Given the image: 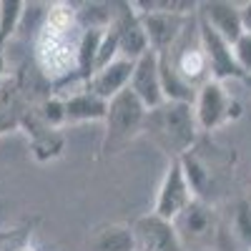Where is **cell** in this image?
<instances>
[{"instance_id": "6da1fadb", "label": "cell", "mask_w": 251, "mask_h": 251, "mask_svg": "<svg viewBox=\"0 0 251 251\" xmlns=\"http://www.w3.org/2000/svg\"><path fill=\"white\" fill-rule=\"evenodd\" d=\"M143 133L166 153L169 161L188 156L201 133L194 113V103L166 100L158 108H151L146 113Z\"/></svg>"}, {"instance_id": "7a4b0ae2", "label": "cell", "mask_w": 251, "mask_h": 251, "mask_svg": "<svg viewBox=\"0 0 251 251\" xmlns=\"http://www.w3.org/2000/svg\"><path fill=\"white\" fill-rule=\"evenodd\" d=\"M149 108L131 93L123 91L113 100H108V113H106V128H103L100 141V158L118 156L126 146L133 143L143 133V123Z\"/></svg>"}, {"instance_id": "3957f363", "label": "cell", "mask_w": 251, "mask_h": 251, "mask_svg": "<svg viewBox=\"0 0 251 251\" xmlns=\"http://www.w3.org/2000/svg\"><path fill=\"white\" fill-rule=\"evenodd\" d=\"M194 113L201 131H216L241 116V103L228 93L226 83L208 80L196 91Z\"/></svg>"}, {"instance_id": "277c9868", "label": "cell", "mask_w": 251, "mask_h": 251, "mask_svg": "<svg viewBox=\"0 0 251 251\" xmlns=\"http://www.w3.org/2000/svg\"><path fill=\"white\" fill-rule=\"evenodd\" d=\"M174 228H176V234H178L186 251H201L216 241L219 219H216L214 206H208L199 196L174 219Z\"/></svg>"}, {"instance_id": "5b68a950", "label": "cell", "mask_w": 251, "mask_h": 251, "mask_svg": "<svg viewBox=\"0 0 251 251\" xmlns=\"http://www.w3.org/2000/svg\"><path fill=\"white\" fill-rule=\"evenodd\" d=\"M196 196L191 181H188L186 176V169L181 158H174L169 161V166H166V174L158 183V191H156V201H153V208L151 211L166 221H174L183 208L191 203Z\"/></svg>"}, {"instance_id": "8992f818", "label": "cell", "mask_w": 251, "mask_h": 251, "mask_svg": "<svg viewBox=\"0 0 251 251\" xmlns=\"http://www.w3.org/2000/svg\"><path fill=\"white\" fill-rule=\"evenodd\" d=\"M113 30L118 35V46H121V58L126 60H138L151 50L149 46V35L143 30L141 15L133 8V3H113Z\"/></svg>"}, {"instance_id": "52a82bcc", "label": "cell", "mask_w": 251, "mask_h": 251, "mask_svg": "<svg viewBox=\"0 0 251 251\" xmlns=\"http://www.w3.org/2000/svg\"><path fill=\"white\" fill-rule=\"evenodd\" d=\"M131 231L136 251H186L174 228V221H166L153 211L138 216L131 224Z\"/></svg>"}, {"instance_id": "ba28073f", "label": "cell", "mask_w": 251, "mask_h": 251, "mask_svg": "<svg viewBox=\"0 0 251 251\" xmlns=\"http://www.w3.org/2000/svg\"><path fill=\"white\" fill-rule=\"evenodd\" d=\"M199 35H201V46L208 60V71H211V80L226 83V80H244V73L239 68V63L234 58V46L211 30L203 20L199 18Z\"/></svg>"}, {"instance_id": "9c48e42d", "label": "cell", "mask_w": 251, "mask_h": 251, "mask_svg": "<svg viewBox=\"0 0 251 251\" xmlns=\"http://www.w3.org/2000/svg\"><path fill=\"white\" fill-rule=\"evenodd\" d=\"M128 91L143 103L146 108H158L161 103H166L163 86H161V73H158V58L153 50L141 55L133 63V75H131V86Z\"/></svg>"}, {"instance_id": "30bf717a", "label": "cell", "mask_w": 251, "mask_h": 251, "mask_svg": "<svg viewBox=\"0 0 251 251\" xmlns=\"http://www.w3.org/2000/svg\"><path fill=\"white\" fill-rule=\"evenodd\" d=\"M141 15V23L143 30L149 35V46L156 55L171 50L174 43L178 40V35L183 33L188 18L183 15H174V13H163V10H149V13H138Z\"/></svg>"}, {"instance_id": "8fae6325", "label": "cell", "mask_w": 251, "mask_h": 251, "mask_svg": "<svg viewBox=\"0 0 251 251\" xmlns=\"http://www.w3.org/2000/svg\"><path fill=\"white\" fill-rule=\"evenodd\" d=\"M199 18L231 46L244 35L241 5H236V3H228V0H208V3H199Z\"/></svg>"}, {"instance_id": "7c38bea8", "label": "cell", "mask_w": 251, "mask_h": 251, "mask_svg": "<svg viewBox=\"0 0 251 251\" xmlns=\"http://www.w3.org/2000/svg\"><path fill=\"white\" fill-rule=\"evenodd\" d=\"M131 75H133V60L118 58V60L111 63V66L100 68V71L86 83V88H88L91 93L100 96L103 100H113L118 93L128 91Z\"/></svg>"}, {"instance_id": "4fadbf2b", "label": "cell", "mask_w": 251, "mask_h": 251, "mask_svg": "<svg viewBox=\"0 0 251 251\" xmlns=\"http://www.w3.org/2000/svg\"><path fill=\"white\" fill-rule=\"evenodd\" d=\"M86 251H136L128 224H98L86 236Z\"/></svg>"}, {"instance_id": "5bb4252c", "label": "cell", "mask_w": 251, "mask_h": 251, "mask_svg": "<svg viewBox=\"0 0 251 251\" xmlns=\"http://www.w3.org/2000/svg\"><path fill=\"white\" fill-rule=\"evenodd\" d=\"M66 98V126L68 123H88V121H106L108 100L91 93L88 88H78Z\"/></svg>"}, {"instance_id": "9a60e30c", "label": "cell", "mask_w": 251, "mask_h": 251, "mask_svg": "<svg viewBox=\"0 0 251 251\" xmlns=\"http://www.w3.org/2000/svg\"><path fill=\"white\" fill-rule=\"evenodd\" d=\"M28 106L30 103L23 98L15 78H8L0 88V136L20 128V118H23V111Z\"/></svg>"}, {"instance_id": "2e32d148", "label": "cell", "mask_w": 251, "mask_h": 251, "mask_svg": "<svg viewBox=\"0 0 251 251\" xmlns=\"http://www.w3.org/2000/svg\"><path fill=\"white\" fill-rule=\"evenodd\" d=\"M106 28H86L80 30L78 38V55H75V80L80 86L96 75V66H98V48H100V38Z\"/></svg>"}, {"instance_id": "e0dca14e", "label": "cell", "mask_w": 251, "mask_h": 251, "mask_svg": "<svg viewBox=\"0 0 251 251\" xmlns=\"http://www.w3.org/2000/svg\"><path fill=\"white\" fill-rule=\"evenodd\" d=\"M25 8L28 5L20 3V0H0V50H5L10 38L18 33Z\"/></svg>"}, {"instance_id": "ac0fdd59", "label": "cell", "mask_w": 251, "mask_h": 251, "mask_svg": "<svg viewBox=\"0 0 251 251\" xmlns=\"http://www.w3.org/2000/svg\"><path fill=\"white\" fill-rule=\"evenodd\" d=\"M33 108H35L38 118L43 121L48 128L60 131L63 126H66V98H63L60 93H50V96H46L40 103H35Z\"/></svg>"}, {"instance_id": "d6986e66", "label": "cell", "mask_w": 251, "mask_h": 251, "mask_svg": "<svg viewBox=\"0 0 251 251\" xmlns=\"http://www.w3.org/2000/svg\"><path fill=\"white\" fill-rule=\"evenodd\" d=\"M46 28L50 30H58V33H71V30H78V10L75 5L71 3H53L48 5L46 10Z\"/></svg>"}, {"instance_id": "ffe728a7", "label": "cell", "mask_w": 251, "mask_h": 251, "mask_svg": "<svg viewBox=\"0 0 251 251\" xmlns=\"http://www.w3.org/2000/svg\"><path fill=\"white\" fill-rule=\"evenodd\" d=\"M231 228H234V236H236L246 249H251V201L236 203Z\"/></svg>"}, {"instance_id": "44dd1931", "label": "cell", "mask_w": 251, "mask_h": 251, "mask_svg": "<svg viewBox=\"0 0 251 251\" xmlns=\"http://www.w3.org/2000/svg\"><path fill=\"white\" fill-rule=\"evenodd\" d=\"M234 58L239 63V68L246 75H251V33H244L236 43H234Z\"/></svg>"}, {"instance_id": "7402d4cb", "label": "cell", "mask_w": 251, "mask_h": 251, "mask_svg": "<svg viewBox=\"0 0 251 251\" xmlns=\"http://www.w3.org/2000/svg\"><path fill=\"white\" fill-rule=\"evenodd\" d=\"M241 25H244V33H251V0L241 3Z\"/></svg>"}, {"instance_id": "603a6c76", "label": "cell", "mask_w": 251, "mask_h": 251, "mask_svg": "<svg viewBox=\"0 0 251 251\" xmlns=\"http://www.w3.org/2000/svg\"><path fill=\"white\" fill-rule=\"evenodd\" d=\"M5 80H8V73H5V50H0V88H3Z\"/></svg>"}, {"instance_id": "cb8c5ba5", "label": "cell", "mask_w": 251, "mask_h": 251, "mask_svg": "<svg viewBox=\"0 0 251 251\" xmlns=\"http://www.w3.org/2000/svg\"><path fill=\"white\" fill-rule=\"evenodd\" d=\"M18 251H35V249H33V244H30V241H28V244H25V246H20V249H18Z\"/></svg>"}, {"instance_id": "d4e9b609", "label": "cell", "mask_w": 251, "mask_h": 251, "mask_svg": "<svg viewBox=\"0 0 251 251\" xmlns=\"http://www.w3.org/2000/svg\"><path fill=\"white\" fill-rule=\"evenodd\" d=\"M241 83H244V86H246V88H249V91H251V75H246V78H244V80H241Z\"/></svg>"}, {"instance_id": "484cf974", "label": "cell", "mask_w": 251, "mask_h": 251, "mask_svg": "<svg viewBox=\"0 0 251 251\" xmlns=\"http://www.w3.org/2000/svg\"><path fill=\"white\" fill-rule=\"evenodd\" d=\"M249 251H251V249H249Z\"/></svg>"}]
</instances>
